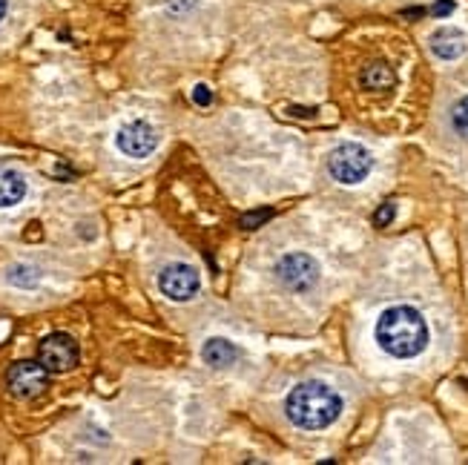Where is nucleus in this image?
I'll use <instances>...</instances> for the list:
<instances>
[{
  "mask_svg": "<svg viewBox=\"0 0 468 465\" xmlns=\"http://www.w3.org/2000/svg\"><path fill=\"white\" fill-rule=\"evenodd\" d=\"M284 411L288 419L302 431H322L336 422L342 414V399L339 394L328 386V382H299L296 388H291L288 399H284Z\"/></svg>",
  "mask_w": 468,
  "mask_h": 465,
  "instance_id": "1",
  "label": "nucleus"
},
{
  "mask_svg": "<svg viewBox=\"0 0 468 465\" xmlns=\"http://www.w3.org/2000/svg\"><path fill=\"white\" fill-rule=\"evenodd\" d=\"M49 386V371L40 365V362L35 359H24V362H15V365L9 368L6 374V388L12 396L17 399H32L37 394H44Z\"/></svg>",
  "mask_w": 468,
  "mask_h": 465,
  "instance_id": "6",
  "label": "nucleus"
},
{
  "mask_svg": "<svg viewBox=\"0 0 468 465\" xmlns=\"http://www.w3.org/2000/svg\"><path fill=\"white\" fill-rule=\"evenodd\" d=\"M115 144L130 158H147L158 147V135L147 121H130V124H124L118 130Z\"/></svg>",
  "mask_w": 468,
  "mask_h": 465,
  "instance_id": "8",
  "label": "nucleus"
},
{
  "mask_svg": "<svg viewBox=\"0 0 468 465\" xmlns=\"http://www.w3.org/2000/svg\"><path fill=\"white\" fill-rule=\"evenodd\" d=\"M273 218V210H253V213H244L239 218V227L241 230H259L264 221H271Z\"/></svg>",
  "mask_w": 468,
  "mask_h": 465,
  "instance_id": "15",
  "label": "nucleus"
},
{
  "mask_svg": "<svg viewBox=\"0 0 468 465\" xmlns=\"http://www.w3.org/2000/svg\"><path fill=\"white\" fill-rule=\"evenodd\" d=\"M27 196V181L17 170H0V207H15Z\"/></svg>",
  "mask_w": 468,
  "mask_h": 465,
  "instance_id": "11",
  "label": "nucleus"
},
{
  "mask_svg": "<svg viewBox=\"0 0 468 465\" xmlns=\"http://www.w3.org/2000/svg\"><path fill=\"white\" fill-rule=\"evenodd\" d=\"M193 100H196L198 107H210V104H213V92H210L205 84H198V87L193 90Z\"/></svg>",
  "mask_w": 468,
  "mask_h": 465,
  "instance_id": "17",
  "label": "nucleus"
},
{
  "mask_svg": "<svg viewBox=\"0 0 468 465\" xmlns=\"http://www.w3.org/2000/svg\"><path fill=\"white\" fill-rule=\"evenodd\" d=\"M377 342L385 354L397 359H414L429 345V325H425L420 311L409 305H397L379 316Z\"/></svg>",
  "mask_w": 468,
  "mask_h": 465,
  "instance_id": "2",
  "label": "nucleus"
},
{
  "mask_svg": "<svg viewBox=\"0 0 468 465\" xmlns=\"http://www.w3.org/2000/svg\"><path fill=\"white\" fill-rule=\"evenodd\" d=\"M452 12H454V0H440V4L431 6L434 17H445V15H452Z\"/></svg>",
  "mask_w": 468,
  "mask_h": 465,
  "instance_id": "18",
  "label": "nucleus"
},
{
  "mask_svg": "<svg viewBox=\"0 0 468 465\" xmlns=\"http://www.w3.org/2000/svg\"><path fill=\"white\" fill-rule=\"evenodd\" d=\"M394 216H397V205H394V201H388V205H382V207L374 213V225H377V227H388L391 221H394Z\"/></svg>",
  "mask_w": 468,
  "mask_h": 465,
  "instance_id": "16",
  "label": "nucleus"
},
{
  "mask_svg": "<svg viewBox=\"0 0 468 465\" xmlns=\"http://www.w3.org/2000/svg\"><path fill=\"white\" fill-rule=\"evenodd\" d=\"M201 356H205V362L210 368H230L233 362L241 356L239 348L233 345L230 339H207L205 342V348H201Z\"/></svg>",
  "mask_w": 468,
  "mask_h": 465,
  "instance_id": "10",
  "label": "nucleus"
},
{
  "mask_svg": "<svg viewBox=\"0 0 468 465\" xmlns=\"http://www.w3.org/2000/svg\"><path fill=\"white\" fill-rule=\"evenodd\" d=\"M276 279L293 293H308L319 281V261L308 253H288L279 259Z\"/></svg>",
  "mask_w": 468,
  "mask_h": 465,
  "instance_id": "4",
  "label": "nucleus"
},
{
  "mask_svg": "<svg viewBox=\"0 0 468 465\" xmlns=\"http://www.w3.org/2000/svg\"><path fill=\"white\" fill-rule=\"evenodd\" d=\"M371 167H374V158L362 144H339L328 155V173L339 185H348V187L368 178Z\"/></svg>",
  "mask_w": 468,
  "mask_h": 465,
  "instance_id": "3",
  "label": "nucleus"
},
{
  "mask_svg": "<svg viewBox=\"0 0 468 465\" xmlns=\"http://www.w3.org/2000/svg\"><path fill=\"white\" fill-rule=\"evenodd\" d=\"M78 359H80L78 342L69 333H49L37 345V362L49 374H67V371H72L78 365Z\"/></svg>",
  "mask_w": 468,
  "mask_h": 465,
  "instance_id": "5",
  "label": "nucleus"
},
{
  "mask_svg": "<svg viewBox=\"0 0 468 465\" xmlns=\"http://www.w3.org/2000/svg\"><path fill=\"white\" fill-rule=\"evenodd\" d=\"M452 127H454V132H457L460 138L468 141V95L460 98L457 104L452 107Z\"/></svg>",
  "mask_w": 468,
  "mask_h": 465,
  "instance_id": "13",
  "label": "nucleus"
},
{
  "mask_svg": "<svg viewBox=\"0 0 468 465\" xmlns=\"http://www.w3.org/2000/svg\"><path fill=\"white\" fill-rule=\"evenodd\" d=\"M4 15H6V0H0V20H4Z\"/></svg>",
  "mask_w": 468,
  "mask_h": 465,
  "instance_id": "19",
  "label": "nucleus"
},
{
  "mask_svg": "<svg viewBox=\"0 0 468 465\" xmlns=\"http://www.w3.org/2000/svg\"><path fill=\"white\" fill-rule=\"evenodd\" d=\"M394 69L388 67V64H382V60H377V64H368L362 69V75H359V84L365 87V90H374V92H379V90H391L394 87Z\"/></svg>",
  "mask_w": 468,
  "mask_h": 465,
  "instance_id": "12",
  "label": "nucleus"
},
{
  "mask_svg": "<svg viewBox=\"0 0 468 465\" xmlns=\"http://www.w3.org/2000/svg\"><path fill=\"white\" fill-rule=\"evenodd\" d=\"M431 52L442 60H454L465 52V35L460 29L442 26L431 35Z\"/></svg>",
  "mask_w": 468,
  "mask_h": 465,
  "instance_id": "9",
  "label": "nucleus"
},
{
  "mask_svg": "<svg viewBox=\"0 0 468 465\" xmlns=\"http://www.w3.org/2000/svg\"><path fill=\"white\" fill-rule=\"evenodd\" d=\"M37 279H40V273L29 265H15L9 270V281L17 288H32V285H37Z\"/></svg>",
  "mask_w": 468,
  "mask_h": 465,
  "instance_id": "14",
  "label": "nucleus"
},
{
  "mask_svg": "<svg viewBox=\"0 0 468 465\" xmlns=\"http://www.w3.org/2000/svg\"><path fill=\"white\" fill-rule=\"evenodd\" d=\"M158 288L167 299L173 301H190L198 288H201V279L198 270L193 265H185V261H176V265H167L158 276Z\"/></svg>",
  "mask_w": 468,
  "mask_h": 465,
  "instance_id": "7",
  "label": "nucleus"
}]
</instances>
